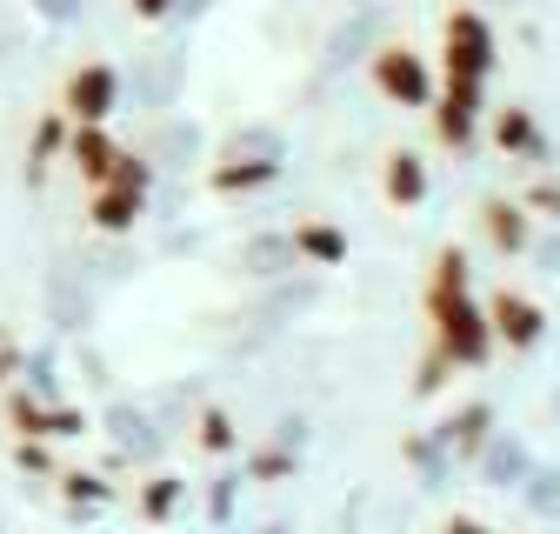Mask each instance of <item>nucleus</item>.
Returning a JSON list of instances; mask_svg holds the SVG:
<instances>
[{
    "mask_svg": "<svg viewBox=\"0 0 560 534\" xmlns=\"http://www.w3.org/2000/svg\"><path fill=\"white\" fill-rule=\"evenodd\" d=\"M487 67H494V34H487V21L480 14H454L447 21V81L480 88Z\"/></svg>",
    "mask_w": 560,
    "mask_h": 534,
    "instance_id": "f03ea898",
    "label": "nucleus"
},
{
    "mask_svg": "<svg viewBox=\"0 0 560 534\" xmlns=\"http://www.w3.org/2000/svg\"><path fill=\"white\" fill-rule=\"evenodd\" d=\"M474 114H480V88H460V81H447V107H441V134L460 148L467 134H474Z\"/></svg>",
    "mask_w": 560,
    "mask_h": 534,
    "instance_id": "39448f33",
    "label": "nucleus"
},
{
    "mask_svg": "<svg viewBox=\"0 0 560 534\" xmlns=\"http://www.w3.org/2000/svg\"><path fill=\"white\" fill-rule=\"evenodd\" d=\"M107 94H114V81L101 74V67H88V74L74 81V114H88V120H94V114H107Z\"/></svg>",
    "mask_w": 560,
    "mask_h": 534,
    "instance_id": "1a4fd4ad",
    "label": "nucleus"
},
{
    "mask_svg": "<svg viewBox=\"0 0 560 534\" xmlns=\"http://www.w3.org/2000/svg\"><path fill=\"white\" fill-rule=\"evenodd\" d=\"M487 234H494V247L521 254V247H527V214L508 208V200H494V208H487Z\"/></svg>",
    "mask_w": 560,
    "mask_h": 534,
    "instance_id": "0eeeda50",
    "label": "nucleus"
},
{
    "mask_svg": "<svg viewBox=\"0 0 560 534\" xmlns=\"http://www.w3.org/2000/svg\"><path fill=\"white\" fill-rule=\"evenodd\" d=\"M534 208H540V214H553V221H560V187H553V181H547V187H534Z\"/></svg>",
    "mask_w": 560,
    "mask_h": 534,
    "instance_id": "f8f14e48",
    "label": "nucleus"
},
{
    "mask_svg": "<svg viewBox=\"0 0 560 534\" xmlns=\"http://www.w3.org/2000/svg\"><path fill=\"white\" fill-rule=\"evenodd\" d=\"M494 141H501L508 154H540V134H534V120H527L521 107H501V120H494Z\"/></svg>",
    "mask_w": 560,
    "mask_h": 534,
    "instance_id": "423d86ee",
    "label": "nucleus"
},
{
    "mask_svg": "<svg viewBox=\"0 0 560 534\" xmlns=\"http://www.w3.org/2000/svg\"><path fill=\"white\" fill-rule=\"evenodd\" d=\"M140 8H148V14H154V8H167V0H140Z\"/></svg>",
    "mask_w": 560,
    "mask_h": 534,
    "instance_id": "4468645a",
    "label": "nucleus"
},
{
    "mask_svg": "<svg viewBox=\"0 0 560 534\" xmlns=\"http://www.w3.org/2000/svg\"><path fill=\"white\" fill-rule=\"evenodd\" d=\"M387 194H394V200H420V194H428V174H420L413 154H394V167H387Z\"/></svg>",
    "mask_w": 560,
    "mask_h": 534,
    "instance_id": "6e6552de",
    "label": "nucleus"
},
{
    "mask_svg": "<svg viewBox=\"0 0 560 534\" xmlns=\"http://www.w3.org/2000/svg\"><path fill=\"white\" fill-rule=\"evenodd\" d=\"M81 167H88V174H107V148H101V141H81Z\"/></svg>",
    "mask_w": 560,
    "mask_h": 534,
    "instance_id": "9b49d317",
    "label": "nucleus"
},
{
    "mask_svg": "<svg viewBox=\"0 0 560 534\" xmlns=\"http://www.w3.org/2000/svg\"><path fill=\"white\" fill-rule=\"evenodd\" d=\"M487 321H494V341H508V348H534L540 334H547V314H540L527 294H501Z\"/></svg>",
    "mask_w": 560,
    "mask_h": 534,
    "instance_id": "7ed1b4c3",
    "label": "nucleus"
},
{
    "mask_svg": "<svg viewBox=\"0 0 560 534\" xmlns=\"http://www.w3.org/2000/svg\"><path fill=\"white\" fill-rule=\"evenodd\" d=\"M381 88L420 107V101H428V67H420L413 54H400V47H394V54H381Z\"/></svg>",
    "mask_w": 560,
    "mask_h": 534,
    "instance_id": "20e7f679",
    "label": "nucleus"
},
{
    "mask_svg": "<svg viewBox=\"0 0 560 534\" xmlns=\"http://www.w3.org/2000/svg\"><path fill=\"white\" fill-rule=\"evenodd\" d=\"M447 534H487L480 521H447Z\"/></svg>",
    "mask_w": 560,
    "mask_h": 534,
    "instance_id": "ddd939ff",
    "label": "nucleus"
},
{
    "mask_svg": "<svg viewBox=\"0 0 560 534\" xmlns=\"http://www.w3.org/2000/svg\"><path fill=\"white\" fill-rule=\"evenodd\" d=\"M133 208H140V181H127L120 194H107V200H101V221H107V228H127V214H133Z\"/></svg>",
    "mask_w": 560,
    "mask_h": 534,
    "instance_id": "9d476101",
    "label": "nucleus"
},
{
    "mask_svg": "<svg viewBox=\"0 0 560 534\" xmlns=\"http://www.w3.org/2000/svg\"><path fill=\"white\" fill-rule=\"evenodd\" d=\"M434 321H441V355H454L460 368L487 361V348H494V321H480L467 294H434Z\"/></svg>",
    "mask_w": 560,
    "mask_h": 534,
    "instance_id": "f257e3e1",
    "label": "nucleus"
}]
</instances>
